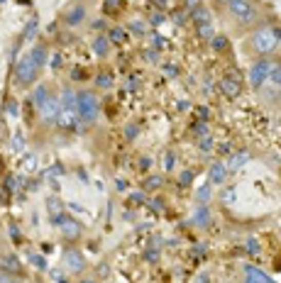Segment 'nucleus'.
Segmentation results:
<instances>
[{"instance_id": "obj_1", "label": "nucleus", "mask_w": 281, "mask_h": 283, "mask_svg": "<svg viewBox=\"0 0 281 283\" xmlns=\"http://www.w3.org/2000/svg\"><path fill=\"white\" fill-rule=\"evenodd\" d=\"M281 47V22L276 20H261L250 37L245 39V54H250L252 59H267L274 56Z\"/></svg>"}, {"instance_id": "obj_2", "label": "nucleus", "mask_w": 281, "mask_h": 283, "mask_svg": "<svg viewBox=\"0 0 281 283\" xmlns=\"http://www.w3.org/2000/svg\"><path fill=\"white\" fill-rule=\"evenodd\" d=\"M228 12V20L232 22V30L242 32V30H254L261 22V3L257 0H232L225 5Z\"/></svg>"}, {"instance_id": "obj_3", "label": "nucleus", "mask_w": 281, "mask_h": 283, "mask_svg": "<svg viewBox=\"0 0 281 283\" xmlns=\"http://www.w3.org/2000/svg\"><path fill=\"white\" fill-rule=\"evenodd\" d=\"M32 100H34V108L40 112V117L44 125H54V122L59 120V110H61V103L59 98L49 91V86H44L40 83L34 93H32Z\"/></svg>"}, {"instance_id": "obj_4", "label": "nucleus", "mask_w": 281, "mask_h": 283, "mask_svg": "<svg viewBox=\"0 0 281 283\" xmlns=\"http://www.w3.org/2000/svg\"><path fill=\"white\" fill-rule=\"evenodd\" d=\"M76 112H79V122L83 127L96 125L101 117V98L98 93L90 88H81L76 91Z\"/></svg>"}, {"instance_id": "obj_5", "label": "nucleus", "mask_w": 281, "mask_h": 283, "mask_svg": "<svg viewBox=\"0 0 281 283\" xmlns=\"http://www.w3.org/2000/svg\"><path fill=\"white\" fill-rule=\"evenodd\" d=\"M42 69L34 64V59L30 56V51H25L22 56H17L15 61V69H12V76H15V83L20 88H32L34 83L40 81Z\"/></svg>"}, {"instance_id": "obj_6", "label": "nucleus", "mask_w": 281, "mask_h": 283, "mask_svg": "<svg viewBox=\"0 0 281 283\" xmlns=\"http://www.w3.org/2000/svg\"><path fill=\"white\" fill-rule=\"evenodd\" d=\"M271 66H274V56H267V59H254L252 61L250 71H247V83H250L254 91L264 88L269 83V73Z\"/></svg>"}, {"instance_id": "obj_7", "label": "nucleus", "mask_w": 281, "mask_h": 283, "mask_svg": "<svg viewBox=\"0 0 281 283\" xmlns=\"http://www.w3.org/2000/svg\"><path fill=\"white\" fill-rule=\"evenodd\" d=\"M61 20H64L66 27L76 30V27H81L83 22L88 20V8L83 5V0H71L66 5V10H64V15H61Z\"/></svg>"}, {"instance_id": "obj_8", "label": "nucleus", "mask_w": 281, "mask_h": 283, "mask_svg": "<svg viewBox=\"0 0 281 283\" xmlns=\"http://www.w3.org/2000/svg\"><path fill=\"white\" fill-rule=\"evenodd\" d=\"M61 266L71 273H83V269L88 266V261H86V256H83L81 249H76V247H64V252H61Z\"/></svg>"}, {"instance_id": "obj_9", "label": "nucleus", "mask_w": 281, "mask_h": 283, "mask_svg": "<svg viewBox=\"0 0 281 283\" xmlns=\"http://www.w3.org/2000/svg\"><path fill=\"white\" fill-rule=\"evenodd\" d=\"M54 225L61 227V237H64L66 242H76V239H81V234H83V225H81L79 220L69 217V215H64V212L54 217Z\"/></svg>"}, {"instance_id": "obj_10", "label": "nucleus", "mask_w": 281, "mask_h": 283, "mask_svg": "<svg viewBox=\"0 0 281 283\" xmlns=\"http://www.w3.org/2000/svg\"><path fill=\"white\" fill-rule=\"evenodd\" d=\"M242 273H245L242 283H276L274 278H269L264 271H259L257 266H250V264H245V266H242Z\"/></svg>"}, {"instance_id": "obj_11", "label": "nucleus", "mask_w": 281, "mask_h": 283, "mask_svg": "<svg viewBox=\"0 0 281 283\" xmlns=\"http://www.w3.org/2000/svg\"><path fill=\"white\" fill-rule=\"evenodd\" d=\"M228 178V166L222 161H213L211 169H208V183L211 186H222Z\"/></svg>"}, {"instance_id": "obj_12", "label": "nucleus", "mask_w": 281, "mask_h": 283, "mask_svg": "<svg viewBox=\"0 0 281 283\" xmlns=\"http://www.w3.org/2000/svg\"><path fill=\"white\" fill-rule=\"evenodd\" d=\"M93 54L98 56V59H108L110 56V49H113V44L110 39H108V34H96V39H93Z\"/></svg>"}, {"instance_id": "obj_13", "label": "nucleus", "mask_w": 281, "mask_h": 283, "mask_svg": "<svg viewBox=\"0 0 281 283\" xmlns=\"http://www.w3.org/2000/svg\"><path fill=\"white\" fill-rule=\"evenodd\" d=\"M220 93L225 98H237L242 93V83L232 76H225V78H220Z\"/></svg>"}, {"instance_id": "obj_14", "label": "nucleus", "mask_w": 281, "mask_h": 283, "mask_svg": "<svg viewBox=\"0 0 281 283\" xmlns=\"http://www.w3.org/2000/svg\"><path fill=\"white\" fill-rule=\"evenodd\" d=\"M193 225L196 227H201V230H205V227H211V220L213 215L211 210H208V205H196V210H193Z\"/></svg>"}, {"instance_id": "obj_15", "label": "nucleus", "mask_w": 281, "mask_h": 283, "mask_svg": "<svg viewBox=\"0 0 281 283\" xmlns=\"http://www.w3.org/2000/svg\"><path fill=\"white\" fill-rule=\"evenodd\" d=\"M59 127H64V130H76V125H79V112L76 110H64L61 108L59 110Z\"/></svg>"}, {"instance_id": "obj_16", "label": "nucleus", "mask_w": 281, "mask_h": 283, "mask_svg": "<svg viewBox=\"0 0 281 283\" xmlns=\"http://www.w3.org/2000/svg\"><path fill=\"white\" fill-rule=\"evenodd\" d=\"M30 56L34 59V64H37L40 69H44V66H47V59H49V49H47V44H37V47H32Z\"/></svg>"}, {"instance_id": "obj_17", "label": "nucleus", "mask_w": 281, "mask_h": 283, "mask_svg": "<svg viewBox=\"0 0 281 283\" xmlns=\"http://www.w3.org/2000/svg\"><path fill=\"white\" fill-rule=\"evenodd\" d=\"M59 103H61V108H64V110H76V91H73L71 86H64Z\"/></svg>"}, {"instance_id": "obj_18", "label": "nucleus", "mask_w": 281, "mask_h": 283, "mask_svg": "<svg viewBox=\"0 0 281 283\" xmlns=\"http://www.w3.org/2000/svg\"><path fill=\"white\" fill-rule=\"evenodd\" d=\"M191 17H193V22H196V25H205V22H211V20H213L211 10H208L205 5H198V8H196V10L191 12Z\"/></svg>"}, {"instance_id": "obj_19", "label": "nucleus", "mask_w": 281, "mask_h": 283, "mask_svg": "<svg viewBox=\"0 0 281 283\" xmlns=\"http://www.w3.org/2000/svg\"><path fill=\"white\" fill-rule=\"evenodd\" d=\"M247 161H250V152H237V154H232L228 171H237V169H240V166H245Z\"/></svg>"}, {"instance_id": "obj_20", "label": "nucleus", "mask_w": 281, "mask_h": 283, "mask_svg": "<svg viewBox=\"0 0 281 283\" xmlns=\"http://www.w3.org/2000/svg\"><path fill=\"white\" fill-rule=\"evenodd\" d=\"M211 198H213V186L211 183H203L198 188V193H196V200H198V205H208Z\"/></svg>"}, {"instance_id": "obj_21", "label": "nucleus", "mask_w": 281, "mask_h": 283, "mask_svg": "<svg viewBox=\"0 0 281 283\" xmlns=\"http://www.w3.org/2000/svg\"><path fill=\"white\" fill-rule=\"evenodd\" d=\"M96 88H98V91H110L113 88V73L110 71H105V73H98V76H96Z\"/></svg>"}, {"instance_id": "obj_22", "label": "nucleus", "mask_w": 281, "mask_h": 283, "mask_svg": "<svg viewBox=\"0 0 281 283\" xmlns=\"http://www.w3.org/2000/svg\"><path fill=\"white\" fill-rule=\"evenodd\" d=\"M37 32H40V20H37V17H32V20L27 22L25 32H22V39H25V42H32L34 37H37Z\"/></svg>"}, {"instance_id": "obj_23", "label": "nucleus", "mask_w": 281, "mask_h": 283, "mask_svg": "<svg viewBox=\"0 0 281 283\" xmlns=\"http://www.w3.org/2000/svg\"><path fill=\"white\" fill-rule=\"evenodd\" d=\"M127 30H130L132 34H137V37H144V34H147V22L140 20V17H135V20H130Z\"/></svg>"}, {"instance_id": "obj_24", "label": "nucleus", "mask_w": 281, "mask_h": 283, "mask_svg": "<svg viewBox=\"0 0 281 283\" xmlns=\"http://www.w3.org/2000/svg\"><path fill=\"white\" fill-rule=\"evenodd\" d=\"M269 83L274 88L281 86V59H274V66H271V73H269Z\"/></svg>"}, {"instance_id": "obj_25", "label": "nucleus", "mask_w": 281, "mask_h": 283, "mask_svg": "<svg viewBox=\"0 0 281 283\" xmlns=\"http://www.w3.org/2000/svg\"><path fill=\"white\" fill-rule=\"evenodd\" d=\"M211 47H213V51H228L230 49V42H228L225 34H215L211 39Z\"/></svg>"}, {"instance_id": "obj_26", "label": "nucleus", "mask_w": 281, "mask_h": 283, "mask_svg": "<svg viewBox=\"0 0 281 283\" xmlns=\"http://www.w3.org/2000/svg\"><path fill=\"white\" fill-rule=\"evenodd\" d=\"M0 261H3V269H8V271H15V273L20 271V261L15 259V254H5Z\"/></svg>"}, {"instance_id": "obj_27", "label": "nucleus", "mask_w": 281, "mask_h": 283, "mask_svg": "<svg viewBox=\"0 0 281 283\" xmlns=\"http://www.w3.org/2000/svg\"><path fill=\"white\" fill-rule=\"evenodd\" d=\"M125 37H127V32L122 30V27H113V30L108 32V39H110V44H122V42H125Z\"/></svg>"}, {"instance_id": "obj_28", "label": "nucleus", "mask_w": 281, "mask_h": 283, "mask_svg": "<svg viewBox=\"0 0 281 283\" xmlns=\"http://www.w3.org/2000/svg\"><path fill=\"white\" fill-rule=\"evenodd\" d=\"M122 134H125V139H127V141H135L137 137H140V127H137L135 122H127V125H125V130H122Z\"/></svg>"}, {"instance_id": "obj_29", "label": "nucleus", "mask_w": 281, "mask_h": 283, "mask_svg": "<svg viewBox=\"0 0 281 283\" xmlns=\"http://www.w3.org/2000/svg\"><path fill=\"white\" fill-rule=\"evenodd\" d=\"M198 37H201V39H213V37H215V27H213V22L198 25Z\"/></svg>"}, {"instance_id": "obj_30", "label": "nucleus", "mask_w": 281, "mask_h": 283, "mask_svg": "<svg viewBox=\"0 0 281 283\" xmlns=\"http://www.w3.org/2000/svg\"><path fill=\"white\" fill-rule=\"evenodd\" d=\"M0 283H22V278L15 271H8V269H0Z\"/></svg>"}, {"instance_id": "obj_31", "label": "nucleus", "mask_w": 281, "mask_h": 283, "mask_svg": "<svg viewBox=\"0 0 281 283\" xmlns=\"http://www.w3.org/2000/svg\"><path fill=\"white\" fill-rule=\"evenodd\" d=\"M61 212H64V203H59L57 198H49V215L51 217H57Z\"/></svg>"}, {"instance_id": "obj_32", "label": "nucleus", "mask_w": 281, "mask_h": 283, "mask_svg": "<svg viewBox=\"0 0 281 283\" xmlns=\"http://www.w3.org/2000/svg\"><path fill=\"white\" fill-rule=\"evenodd\" d=\"M159 186H161L159 176H149V178H147V183H144V191H157Z\"/></svg>"}, {"instance_id": "obj_33", "label": "nucleus", "mask_w": 281, "mask_h": 283, "mask_svg": "<svg viewBox=\"0 0 281 283\" xmlns=\"http://www.w3.org/2000/svg\"><path fill=\"white\" fill-rule=\"evenodd\" d=\"M164 22H166V15H164V12H154V15L149 17L152 27H159V25H164Z\"/></svg>"}, {"instance_id": "obj_34", "label": "nucleus", "mask_w": 281, "mask_h": 283, "mask_svg": "<svg viewBox=\"0 0 281 283\" xmlns=\"http://www.w3.org/2000/svg\"><path fill=\"white\" fill-rule=\"evenodd\" d=\"M245 247H247V252L250 254H259V242H257L254 237H250V239L245 242Z\"/></svg>"}, {"instance_id": "obj_35", "label": "nucleus", "mask_w": 281, "mask_h": 283, "mask_svg": "<svg viewBox=\"0 0 281 283\" xmlns=\"http://www.w3.org/2000/svg\"><path fill=\"white\" fill-rule=\"evenodd\" d=\"M193 181V171H191V169H183V171H181V186H189V183H191Z\"/></svg>"}, {"instance_id": "obj_36", "label": "nucleus", "mask_w": 281, "mask_h": 283, "mask_svg": "<svg viewBox=\"0 0 281 283\" xmlns=\"http://www.w3.org/2000/svg\"><path fill=\"white\" fill-rule=\"evenodd\" d=\"M90 27L98 32V34H105V27H108V22H105V20H93V25H90Z\"/></svg>"}, {"instance_id": "obj_37", "label": "nucleus", "mask_w": 281, "mask_h": 283, "mask_svg": "<svg viewBox=\"0 0 281 283\" xmlns=\"http://www.w3.org/2000/svg\"><path fill=\"white\" fill-rule=\"evenodd\" d=\"M144 59L152 64H159V54H157V49H144Z\"/></svg>"}, {"instance_id": "obj_38", "label": "nucleus", "mask_w": 281, "mask_h": 283, "mask_svg": "<svg viewBox=\"0 0 281 283\" xmlns=\"http://www.w3.org/2000/svg\"><path fill=\"white\" fill-rule=\"evenodd\" d=\"M198 147H201L203 152H211V149H213V139H211V137H203V139H198Z\"/></svg>"}, {"instance_id": "obj_39", "label": "nucleus", "mask_w": 281, "mask_h": 283, "mask_svg": "<svg viewBox=\"0 0 281 283\" xmlns=\"http://www.w3.org/2000/svg\"><path fill=\"white\" fill-rule=\"evenodd\" d=\"M130 200L132 203H137V205H140V203H147V195H144V191H137V193H130Z\"/></svg>"}, {"instance_id": "obj_40", "label": "nucleus", "mask_w": 281, "mask_h": 283, "mask_svg": "<svg viewBox=\"0 0 281 283\" xmlns=\"http://www.w3.org/2000/svg\"><path fill=\"white\" fill-rule=\"evenodd\" d=\"M161 47H164V37H159V34H152V49L159 51Z\"/></svg>"}, {"instance_id": "obj_41", "label": "nucleus", "mask_w": 281, "mask_h": 283, "mask_svg": "<svg viewBox=\"0 0 281 283\" xmlns=\"http://www.w3.org/2000/svg\"><path fill=\"white\" fill-rule=\"evenodd\" d=\"M32 264H34L37 269H47V259L40 256V254H34V256H32Z\"/></svg>"}, {"instance_id": "obj_42", "label": "nucleus", "mask_w": 281, "mask_h": 283, "mask_svg": "<svg viewBox=\"0 0 281 283\" xmlns=\"http://www.w3.org/2000/svg\"><path fill=\"white\" fill-rule=\"evenodd\" d=\"M183 5H186V10L193 12L198 5H203V0H183Z\"/></svg>"}, {"instance_id": "obj_43", "label": "nucleus", "mask_w": 281, "mask_h": 283, "mask_svg": "<svg viewBox=\"0 0 281 283\" xmlns=\"http://www.w3.org/2000/svg\"><path fill=\"white\" fill-rule=\"evenodd\" d=\"M144 259H147V261H149V264H154V261H157V259H159V252H157V249H147V254H144Z\"/></svg>"}, {"instance_id": "obj_44", "label": "nucleus", "mask_w": 281, "mask_h": 283, "mask_svg": "<svg viewBox=\"0 0 281 283\" xmlns=\"http://www.w3.org/2000/svg\"><path fill=\"white\" fill-rule=\"evenodd\" d=\"M174 161H176V156H174V152H169L166 154V161H164V169L171 171V169H174Z\"/></svg>"}, {"instance_id": "obj_45", "label": "nucleus", "mask_w": 281, "mask_h": 283, "mask_svg": "<svg viewBox=\"0 0 281 283\" xmlns=\"http://www.w3.org/2000/svg\"><path fill=\"white\" fill-rule=\"evenodd\" d=\"M193 130H196V134H203V137H208V125H205V122H198Z\"/></svg>"}, {"instance_id": "obj_46", "label": "nucleus", "mask_w": 281, "mask_h": 283, "mask_svg": "<svg viewBox=\"0 0 281 283\" xmlns=\"http://www.w3.org/2000/svg\"><path fill=\"white\" fill-rule=\"evenodd\" d=\"M149 166H152V159H149V156H144V159H140V169H142V171H147Z\"/></svg>"}, {"instance_id": "obj_47", "label": "nucleus", "mask_w": 281, "mask_h": 283, "mask_svg": "<svg viewBox=\"0 0 281 283\" xmlns=\"http://www.w3.org/2000/svg\"><path fill=\"white\" fill-rule=\"evenodd\" d=\"M118 5H120V0H105V8H108V10H115Z\"/></svg>"}, {"instance_id": "obj_48", "label": "nucleus", "mask_w": 281, "mask_h": 283, "mask_svg": "<svg viewBox=\"0 0 281 283\" xmlns=\"http://www.w3.org/2000/svg\"><path fill=\"white\" fill-rule=\"evenodd\" d=\"M115 188H118V191H125V188H127V181H122V178H118V183H115Z\"/></svg>"}, {"instance_id": "obj_49", "label": "nucleus", "mask_w": 281, "mask_h": 283, "mask_svg": "<svg viewBox=\"0 0 281 283\" xmlns=\"http://www.w3.org/2000/svg\"><path fill=\"white\" fill-rule=\"evenodd\" d=\"M196 283H211V278H208V273H201V276L196 278Z\"/></svg>"}, {"instance_id": "obj_50", "label": "nucleus", "mask_w": 281, "mask_h": 283, "mask_svg": "<svg viewBox=\"0 0 281 283\" xmlns=\"http://www.w3.org/2000/svg\"><path fill=\"white\" fill-rule=\"evenodd\" d=\"M127 91H137V78H130V83H127Z\"/></svg>"}, {"instance_id": "obj_51", "label": "nucleus", "mask_w": 281, "mask_h": 283, "mask_svg": "<svg viewBox=\"0 0 281 283\" xmlns=\"http://www.w3.org/2000/svg\"><path fill=\"white\" fill-rule=\"evenodd\" d=\"M235 200V191H228L225 193V203H232Z\"/></svg>"}, {"instance_id": "obj_52", "label": "nucleus", "mask_w": 281, "mask_h": 283, "mask_svg": "<svg viewBox=\"0 0 281 283\" xmlns=\"http://www.w3.org/2000/svg\"><path fill=\"white\" fill-rule=\"evenodd\" d=\"M79 283H98V278H93V276H86V278H81Z\"/></svg>"}, {"instance_id": "obj_53", "label": "nucleus", "mask_w": 281, "mask_h": 283, "mask_svg": "<svg viewBox=\"0 0 281 283\" xmlns=\"http://www.w3.org/2000/svg\"><path fill=\"white\" fill-rule=\"evenodd\" d=\"M179 110H181V112L189 110V100H179Z\"/></svg>"}, {"instance_id": "obj_54", "label": "nucleus", "mask_w": 281, "mask_h": 283, "mask_svg": "<svg viewBox=\"0 0 281 283\" xmlns=\"http://www.w3.org/2000/svg\"><path fill=\"white\" fill-rule=\"evenodd\" d=\"M228 3H232V0H215V5H222V8H225Z\"/></svg>"}, {"instance_id": "obj_55", "label": "nucleus", "mask_w": 281, "mask_h": 283, "mask_svg": "<svg viewBox=\"0 0 281 283\" xmlns=\"http://www.w3.org/2000/svg\"><path fill=\"white\" fill-rule=\"evenodd\" d=\"M274 91H276V100H281V86L279 88H274Z\"/></svg>"}, {"instance_id": "obj_56", "label": "nucleus", "mask_w": 281, "mask_h": 283, "mask_svg": "<svg viewBox=\"0 0 281 283\" xmlns=\"http://www.w3.org/2000/svg\"><path fill=\"white\" fill-rule=\"evenodd\" d=\"M0 3H5V0H0Z\"/></svg>"}, {"instance_id": "obj_57", "label": "nucleus", "mask_w": 281, "mask_h": 283, "mask_svg": "<svg viewBox=\"0 0 281 283\" xmlns=\"http://www.w3.org/2000/svg\"><path fill=\"white\" fill-rule=\"evenodd\" d=\"M88 3H90V0H88Z\"/></svg>"}]
</instances>
